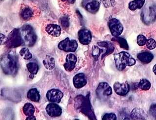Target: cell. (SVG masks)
Instances as JSON below:
<instances>
[{"label":"cell","mask_w":156,"mask_h":120,"mask_svg":"<svg viewBox=\"0 0 156 120\" xmlns=\"http://www.w3.org/2000/svg\"><path fill=\"white\" fill-rule=\"evenodd\" d=\"M76 108L80 112L84 114L90 120H96L94 111L90 104L88 95L84 96L79 95L75 99Z\"/></svg>","instance_id":"obj_1"},{"label":"cell","mask_w":156,"mask_h":120,"mask_svg":"<svg viewBox=\"0 0 156 120\" xmlns=\"http://www.w3.org/2000/svg\"><path fill=\"white\" fill-rule=\"evenodd\" d=\"M0 66L2 72L7 75H14L17 72L18 67L16 58L10 54L4 55L1 58Z\"/></svg>","instance_id":"obj_2"},{"label":"cell","mask_w":156,"mask_h":120,"mask_svg":"<svg viewBox=\"0 0 156 120\" xmlns=\"http://www.w3.org/2000/svg\"><path fill=\"white\" fill-rule=\"evenodd\" d=\"M114 60L116 68L119 71L123 70L127 66H132L136 63V61L132 56L124 51L115 55Z\"/></svg>","instance_id":"obj_3"},{"label":"cell","mask_w":156,"mask_h":120,"mask_svg":"<svg viewBox=\"0 0 156 120\" xmlns=\"http://www.w3.org/2000/svg\"><path fill=\"white\" fill-rule=\"evenodd\" d=\"M19 29L24 44L29 47L33 46L36 42L37 37L32 27L26 24Z\"/></svg>","instance_id":"obj_4"},{"label":"cell","mask_w":156,"mask_h":120,"mask_svg":"<svg viewBox=\"0 0 156 120\" xmlns=\"http://www.w3.org/2000/svg\"><path fill=\"white\" fill-rule=\"evenodd\" d=\"M23 40L22 39L19 29L15 28L7 36V41L5 45L9 48H14L23 45Z\"/></svg>","instance_id":"obj_5"},{"label":"cell","mask_w":156,"mask_h":120,"mask_svg":"<svg viewBox=\"0 0 156 120\" xmlns=\"http://www.w3.org/2000/svg\"><path fill=\"white\" fill-rule=\"evenodd\" d=\"M77 41L74 39H70L66 38L58 43V47L62 51L66 52H75L78 48Z\"/></svg>","instance_id":"obj_6"},{"label":"cell","mask_w":156,"mask_h":120,"mask_svg":"<svg viewBox=\"0 0 156 120\" xmlns=\"http://www.w3.org/2000/svg\"><path fill=\"white\" fill-rule=\"evenodd\" d=\"M143 22L145 23H151L156 19V5H151L148 9L144 8L141 12Z\"/></svg>","instance_id":"obj_7"},{"label":"cell","mask_w":156,"mask_h":120,"mask_svg":"<svg viewBox=\"0 0 156 120\" xmlns=\"http://www.w3.org/2000/svg\"><path fill=\"white\" fill-rule=\"evenodd\" d=\"M96 93L100 99H104L112 95V89L107 83L101 82L99 83L96 90Z\"/></svg>","instance_id":"obj_8"},{"label":"cell","mask_w":156,"mask_h":120,"mask_svg":"<svg viewBox=\"0 0 156 120\" xmlns=\"http://www.w3.org/2000/svg\"><path fill=\"white\" fill-rule=\"evenodd\" d=\"M108 27L114 37L119 36L123 31V26L120 21L116 18L111 19L108 22Z\"/></svg>","instance_id":"obj_9"},{"label":"cell","mask_w":156,"mask_h":120,"mask_svg":"<svg viewBox=\"0 0 156 120\" xmlns=\"http://www.w3.org/2000/svg\"><path fill=\"white\" fill-rule=\"evenodd\" d=\"M46 98L49 102L54 103H59L63 96L62 91L58 89L49 90L46 95Z\"/></svg>","instance_id":"obj_10"},{"label":"cell","mask_w":156,"mask_h":120,"mask_svg":"<svg viewBox=\"0 0 156 120\" xmlns=\"http://www.w3.org/2000/svg\"><path fill=\"white\" fill-rule=\"evenodd\" d=\"M83 6L90 13L95 14L99 10L100 4L97 0H83Z\"/></svg>","instance_id":"obj_11"},{"label":"cell","mask_w":156,"mask_h":120,"mask_svg":"<svg viewBox=\"0 0 156 120\" xmlns=\"http://www.w3.org/2000/svg\"><path fill=\"white\" fill-rule=\"evenodd\" d=\"M78 38L80 43L83 45L89 44L92 40V34L91 32L88 29L83 28L78 32Z\"/></svg>","instance_id":"obj_12"},{"label":"cell","mask_w":156,"mask_h":120,"mask_svg":"<svg viewBox=\"0 0 156 120\" xmlns=\"http://www.w3.org/2000/svg\"><path fill=\"white\" fill-rule=\"evenodd\" d=\"M115 92L119 96H125L130 91V86L127 82H116L114 84Z\"/></svg>","instance_id":"obj_13"},{"label":"cell","mask_w":156,"mask_h":120,"mask_svg":"<svg viewBox=\"0 0 156 120\" xmlns=\"http://www.w3.org/2000/svg\"><path fill=\"white\" fill-rule=\"evenodd\" d=\"M45 110L48 115L52 117L60 116L62 113V108L58 105L54 103L48 104Z\"/></svg>","instance_id":"obj_14"},{"label":"cell","mask_w":156,"mask_h":120,"mask_svg":"<svg viewBox=\"0 0 156 120\" xmlns=\"http://www.w3.org/2000/svg\"><path fill=\"white\" fill-rule=\"evenodd\" d=\"M77 62V58L73 53L67 55L66 58V63L63 65L65 70L67 72H71L74 69Z\"/></svg>","instance_id":"obj_15"},{"label":"cell","mask_w":156,"mask_h":120,"mask_svg":"<svg viewBox=\"0 0 156 120\" xmlns=\"http://www.w3.org/2000/svg\"><path fill=\"white\" fill-rule=\"evenodd\" d=\"M73 85L77 89H81L87 84V80L85 75L83 73H79L76 74L73 78Z\"/></svg>","instance_id":"obj_16"},{"label":"cell","mask_w":156,"mask_h":120,"mask_svg":"<svg viewBox=\"0 0 156 120\" xmlns=\"http://www.w3.org/2000/svg\"><path fill=\"white\" fill-rule=\"evenodd\" d=\"M130 117L133 120H147L148 117L145 111L141 108H136L131 112Z\"/></svg>","instance_id":"obj_17"},{"label":"cell","mask_w":156,"mask_h":120,"mask_svg":"<svg viewBox=\"0 0 156 120\" xmlns=\"http://www.w3.org/2000/svg\"><path fill=\"white\" fill-rule=\"evenodd\" d=\"M45 31L49 35L54 37H58L61 35V27L57 24H48L45 27Z\"/></svg>","instance_id":"obj_18"},{"label":"cell","mask_w":156,"mask_h":120,"mask_svg":"<svg viewBox=\"0 0 156 120\" xmlns=\"http://www.w3.org/2000/svg\"><path fill=\"white\" fill-rule=\"evenodd\" d=\"M97 45L100 47L104 48V50L105 51L104 57H105L106 56L110 55L114 51V46L113 44L109 41H100L97 43Z\"/></svg>","instance_id":"obj_19"},{"label":"cell","mask_w":156,"mask_h":120,"mask_svg":"<svg viewBox=\"0 0 156 120\" xmlns=\"http://www.w3.org/2000/svg\"><path fill=\"white\" fill-rule=\"evenodd\" d=\"M20 15L22 19L24 21H29L33 16V11L30 7L24 6L20 10Z\"/></svg>","instance_id":"obj_20"},{"label":"cell","mask_w":156,"mask_h":120,"mask_svg":"<svg viewBox=\"0 0 156 120\" xmlns=\"http://www.w3.org/2000/svg\"><path fill=\"white\" fill-rule=\"evenodd\" d=\"M154 55L149 52H143L137 55V58L141 63L148 64L150 63L154 58Z\"/></svg>","instance_id":"obj_21"},{"label":"cell","mask_w":156,"mask_h":120,"mask_svg":"<svg viewBox=\"0 0 156 120\" xmlns=\"http://www.w3.org/2000/svg\"><path fill=\"white\" fill-rule=\"evenodd\" d=\"M28 99L34 102H38L40 100V94L38 90L36 88H32L28 91L27 94Z\"/></svg>","instance_id":"obj_22"},{"label":"cell","mask_w":156,"mask_h":120,"mask_svg":"<svg viewBox=\"0 0 156 120\" xmlns=\"http://www.w3.org/2000/svg\"><path fill=\"white\" fill-rule=\"evenodd\" d=\"M43 64L46 69L52 70L55 67V59L49 55H47L45 59L43 60Z\"/></svg>","instance_id":"obj_23"},{"label":"cell","mask_w":156,"mask_h":120,"mask_svg":"<svg viewBox=\"0 0 156 120\" xmlns=\"http://www.w3.org/2000/svg\"><path fill=\"white\" fill-rule=\"evenodd\" d=\"M145 3V0H133L129 2L128 8L132 11L141 9Z\"/></svg>","instance_id":"obj_24"},{"label":"cell","mask_w":156,"mask_h":120,"mask_svg":"<svg viewBox=\"0 0 156 120\" xmlns=\"http://www.w3.org/2000/svg\"><path fill=\"white\" fill-rule=\"evenodd\" d=\"M23 111L24 115L27 117L32 116L34 115L35 108L32 104L27 103L23 108Z\"/></svg>","instance_id":"obj_25"},{"label":"cell","mask_w":156,"mask_h":120,"mask_svg":"<svg viewBox=\"0 0 156 120\" xmlns=\"http://www.w3.org/2000/svg\"><path fill=\"white\" fill-rule=\"evenodd\" d=\"M112 40L117 41L119 44L120 47L123 49L124 50H129V46L128 43L127 42L126 40L124 38L121 37V36H116L112 39Z\"/></svg>","instance_id":"obj_26"},{"label":"cell","mask_w":156,"mask_h":120,"mask_svg":"<svg viewBox=\"0 0 156 120\" xmlns=\"http://www.w3.org/2000/svg\"><path fill=\"white\" fill-rule=\"evenodd\" d=\"M138 87L143 91H148L151 87V83L147 79H141L138 83Z\"/></svg>","instance_id":"obj_27"},{"label":"cell","mask_w":156,"mask_h":120,"mask_svg":"<svg viewBox=\"0 0 156 120\" xmlns=\"http://www.w3.org/2000/svg\"><path fill=\"white\" fill-rule=\"evenodd\" d=\"M27 69L31 75L36 74L39 70V66L36 63L30 62L27 65Z\"/></svg>","instance_id":"obj_28"},{"label":"cell","mask_w":156,"mask_h":120,"mask_svg":"<svg viewBox=\"0 0 156 120\" xmlns=\"http://www.w3.org/2000/svg\"><path fill=\"white\" fill-rule=\"evenodd\" d=\"M20 55H21L23 58L24 60H29L31 59L32 55L30 52L29 49L27 48H23L20 51Z\"/></svg>","instance_id":"obj_29"},{"label":"cell","mask_w":156,"mask_h":120,"mask_svg":"<svg viewBox=\"0 0 156 120\" xmlns=\"http://www.w3.org/2000/svg\"><path fill=\"white\" fill-rule=\"evenodd\" d=\"M104 52V54L102 56V57L101 58H104V56L105 55V51L103 50H101V49L98 48L97 46L96 45H94L92 47V56L94 57H99L100 55L101 54V53H103Z\"/></svg>","instance_id":"obj_30"},{"label":"cell","mask_w":156,"mask_h":120,"mask_svg":"<svg viewBox=\"0 0 156 120\" xmlns=\"http://www.w3.org/2000/svg\"><path fill=\"white\" fill-rule=\"evenodd\" d=\"M146 47L149 50H152L156 47V41L153 39H147L146 44Z\"/></svg>","instance_id":"obj_31"},{"label":"cell","mask_w":156,"mask_h":120,"mask_svg":"<svg viewBox=\"0 0 156 120\" xmlns=\"http://www.w3.org/2000/svg\"><path fill=\"white\" fill-rule=\"evenodd\" d=\"M118 0H101L104 6L106 8L114 6Z\"/></svg>","instance_id":"obj_32"},{"label":"cell","mask_w":156,"mask_h":120,"mask_svg":"<svg viewBox=\"0 0 156 120\" xmlns=\"http://www.w3.org/2000/svg\"><path fill=\"white\" fill-rule=\"evenodd\" d=\"M136 40H137V44H138L139 46H144L146 44L147 39L143 35H139L137 36Z\"/></svg>","instance_id":"obj_33"},{"label":"cell","mask_w":156,"mask_h":120,"mask_svg":"<svg viewBox=\"0 0 156 120\" xmlns=\"http://www.w3.org/2000/svg\"><path fill=\"white\" fill-rule=\"evenodd\" d=\"M101 119L105 120H116L117 116L116 114L114 113H106L102 116Z\"/></svg>","instance_id":"obj_34"},{"label":"cell","mask_w":156,"mask_h":120,"mask_svg":"<svg viewBox=\"0 0 156 120\" xmlns=\"http://www.w3.org/2000/svg\"><path fill=\"white\" fill-rule=\"evenodd\" d=\"M149 111L150 115L156 119V103L151 105Z\"/></svg>","instance_id":"obj_35"},{"label":"cell","mask_w":156,"mask_h":120,"mask_svg":"<svg viewBox=\"0 0 156 120\" xmlns=\"http://www.w3.org/2000/svg\"><path fill=\"white\" fill-rule=\"evenodd\" d=\"M61 23H62V26L65 28H67L69 25V21L66 17H63L62 19Z\"/></svg>","instance_id":"obj_36"},{"label":"cell","mask_w":156,"mask_h":120,"mask_svg":"<svg viewBox=\"0 0 156 120\" xmlns=\"http://www.w3.org/2000/svg\"><path fill=\"white\" fill-rule=\"evenodd\" d=\"M7 41V36L2 33H0V46L5 45Z\"/></svg>","instance_id":"obj_37"},{"label":"cell","mask_w":156,"mask_h":120,"mask_svg":"<svg viewBox=\"0 0 156 120\" xmlns=\"http://www.w3.org/2000/svg\"><path fill=\"white\" fill-rule=\"evenodd\" d=\"M26 120H36L35 117L34 116V115L32 116L27 117V119Z\"/></svg>","instance_id":"obj_38"},{"label":"cell","mask_w":156,"mask_h":120,"mask_svg":"<svg viewBox=\"0 0 156 120\" xmlns=\"http://www.w3.org/2000/svg\"><path fill=\"white\" fill-rule=\"evenodd\" d=\"M153 72L154 73V74L156 75V64L154 66L153 68Z\"/></svg>","instance_id":"obj_39"},{"label":"cell","mask_w":156,"mask_h":120,"mask_svg":"<svg viewBox=\"0 0 156 120\" xmlns=\"http://www.w3.org/2000/svg\"><path fill=\"white\" fill-rule=\"evenodd\" d=\"M3 1H4V0H0V2H2Z\"/></svg>","instance_id":"obj_40"}]
</instances>
